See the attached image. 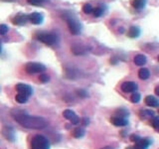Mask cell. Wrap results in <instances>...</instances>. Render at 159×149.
<instances>
[{"mask_svg":"<svg viewBox=\"0 0 159 149\" xmlns=\"http://www.w3.org/2000/svg\"><path fill=\"white\" fill-rule=\"evenodd\" d=\"M1 50H2V44L0 42V53H1Z\"/></svg>","mask_w":159,"mask_h":149,"instance_id":"35","label":"cell"},{"mask_svg":"<svg viewBox=\"0 0 159 149\" xmlns=\"http://www.w3.org/2000/svg\"><path fill=\"white\" fill-rule=\"evenodd\" d=\"M137 88V84L134 82H125L121 84V90L124 92H134Z\"/></svg>","mask_w":159,"mask_h":149,"instance_id":"9","label":"cell"},{"mask_svg":"<svg viewBox=\"0 0 159 149\" xmlns=\"http://www.w3.org/2000/svg\"><path fill=\"white\" fill-rule=\"evenodd\" d=\"M36 38H37V40H39L40 42H42L48 46L54 45V44H56L58 41L57 36L53 33H39L36 35Z\"/></svg>","mask_w":159,"mask_h":149,"instance_id":"3","label":"cell"},{"mask_svg":"<svg viewBox=\"0 0 159 149\" xmlns=\"http://www.w3.org/2000/svg\"><path fill=\"white\" fill-rule=\"evenodd\" d=\"M66 21L71 34L79 35L81 33V24L77 19H75L73 16H69V17H66Z\"/></svg>","mask_w":159,"mask_h":149,"instance_id":"4","label":"cell"},{"mask_svg":"<svg viewBox=\"0 0 159 149\" xmlns=\"http://www.w3.org/2000/svg\"><path fill=\"white\" fill-rule=\"evenodd\" d=\"M128 115V111L125 110H118L116 111V116H119V117H126Z\"/></svg>","mask_w":159,"mask_h":149,"instance_id":"27","label":"cell"},{"mask_svg":"<svg viewBox=\"0 0 159 149\" xmlns=\"http://www.w3.org/2000/svg\"><path fill=\"white\" fill-rule=\"evenodd\" d=\"M49 80H50V76L48 75H46V74H41V75H40V76H39V80L41 83H43V84L48 83V82H49Z\"/></svg>","mask_w":159,"mask_h":149,"instance_id":"26","label":"cell"},{"mask_svg":"<svg viewBox=\"0 0 159 149\" xmlns=\"http://www.w3.org/2000/svg\"><path fill=\"white\" fill-rule=\"evenodd\" d=\"M145 103L147 104L148 106H151V107H157L159 106V102L158 99L155 98L153 95H148L146 96L145 99H144Z\"/></svg>","mask_w":159,"mask_h":149,"instance_id":"14","label":"cell"},{"mask_svg":"<svg viewBox=\"0 0 159 149\" xmlns=\"http://www.w3.org/2000/svg\"><path fill=\"white\" fill-rule=\"evenodd\" d=\"M12 115L20 125L30 129H43L48 125V121L45 118L39 116H31L26 112H23V110L14 111Z\"/></svg>","mask_w":159,"mask_h":149,"instance_id":"1","label":"cell"},{"mask_svg":"<svg viewBox=\"0 0 159 149\" xmlns=\"http://www.w3.org/2000/svg\"><path fill=\"white\" fill-rule=\"evenodd\" d=\"M27 21H28V15L24 13H19L12 19V22L15 25H24V24L27 23Z\"/></svg>","mask_w":159,"mask_h":149,"instance_id":"10","label":"cell"},{"mask_svg":"<svg viewBox=\"0 0 159 149\" xmlns=\"http://www.w3.org/2000/svg\"><path fill=\"white\" fill-rule=\"evenodd\" d=\"M141 139V137L139 135H137V134H132V135H130V140L132 142H137V141H139V140Z\"/></svg>","mask_w":159,"mask_h":149,"instance_id":"31","label":"cell"},{"mask_svg":"<svg viewBox=\"0 0 159 149\" xmlns=\"http://www.w3.org/2000/svg\"><path fill=\"white\" fill-rule=\"evenodd\" d=\"M46 0H27V2L31 4V5H34V6H39V5H42V4L45 2Z\"/></svg>","mask_w":159,"mask_h":149,"instance_id":"24","label":"cell"},{"mask_svg":"<svg viewBox=\"0 0 159 149\" xmlns=\"http://www.w3.org/2000/svg\"><path fill=\"white\" fill-rule=\"evenodd\" d=\"M43 15L41 13H38V12H34L30 15H28V20L32 23L35 24V25H39L43 22Z\"/></svg>","mask_w":159,"mask_h":149,"instance_id":"8","label":"cell"},{"mask_svg":"<svg viewBox=\"0 0 159 149\" xmlns=\"http://www.w3.org/2000/svg\"><path fill=\"white\" fill-rule=\"evenodd\" d=\"M8 32V27L5 24H0V35H5Z\"/></svg>","mask_w":159,"mask_h":149,"instance_id":"28","label":"cell"},{"mask_svg":"<svg viewBox=\"0 0 159 149\" xmlns=\"http://www.w3.org/2000/svg\"><path fill=\"white\" fill-rule=\"evenodd\" d=\"M1 1H14V0H1Z\"/></svg>","mask_w":159,"mask_h":149,"instance_id":"36","label":"cell"},{"mask_svg":"<svg viewBox=\"0 0 159 149\" xmlns=\"http://www.w3.org/2000/svg\"><path fill=\"white\" fill-rule=\"evenodd\" d=\"M94 12V17H101L103 13V9L102 7H97V8H94L93 9Z\"/></svg>","mask_w":159,"mask_h":149,"instance_id":"23","label":"cell"},{"mask_svg":"<svg viewBox=\"0 0 159 149\" xmlns=\"http://www.w3.org/2000/svg\"><path fill=\"white\" fill-rule=\"evenodd\" d=\"M127 35H128V37L130 38H137L139 35H140V29H139L138 27H135V26H132L127 32Z\"/></svg>","mask_w":159,"mask_h":149,"instance_id":"15","label":"cell"},{"mask_svg":"<svg viewBox=\"0 0 159 149\" xmlns=\"http://www.w3.org/2000/svg\"><path fill=\"white\" fill-rule=\"evenodd\" d=\"M31 149H50V141L43 135H35L30 143Z\"/></svg>","mask_w":159,"mask_h":149,"instance_id":"2","label":"cell"},{"mask_svg":"<svg viewBox=\"0 0 159 149\" xmlns=\"http://www.w3.org/2000/svg\"><path fill=\"white\" fill-rule=\"evenodd\" d=\"M150 140L149 139H140L139 141L135 142V145L133 146V149H148L150 146Z\"/></svg>","mask_w":159,"mask_h":149,"instance_id":"13","label":"cell"},{"mask_svg":"<svg viewBox=\"0 0 159 149\" xmlns=\"http://www.w3.org/2000/svg\"><path fill=\"white\" fill-rule=\"evenodd\" d=\"M130 99L133 103H137V102H139V100H140V95L137 94V92H133Z\"/></svg>","mask_w":159,"mask_h":149,"instance_id":"25","label":"cell"},{"mask_svg":"<svg viewBox=\"0 0 159 149\" xmlns=\"http://www.w3.org/2000/svg\"><path fill=\"white\" fill-rule=\"evenodd\" d=\"M15 100L18 103H26L28 100V96L24 95L22 94H17L15 95Z\"/></svg>","mask_w":159,"mask_h":149,"instance_id":"20","label":"cell"},{"mask_svg":"<svg viewBox=\"0 0 159 149\" xmlns=\"http://www.w3.org/2000/svg\"><path fill=\"white\" fill-rule=\"evenodd\" d=\"M85 134H86V130L83 129V127H76L73 132V135L75 138H82L83 137Z\"/></svg>","mask_w":159,"mask_h":149,"instance_id":"18","label":"cell"},{"mask_svg":"<svg viewBox=\"0 0 159 149\" xmlns=\"http://www.w3.org/2000/svg\"><path fill=\"white\" fill-rule=\"evenodd\" d=\"M133 61L136 66H143L146 64V57L143 55H137V56H135Z\"/></svg>","mask_w":159,"mask_h":149,"instance_id":"17","label":"cell"},{"mask_svg":"<svg viewBox=\"0 0 159 149\" xmlns=\"http://www.w3.org/2000/svg\"><path fill=\"white\" fill-rule=\"evenodd\" d=\"M63 115H64V117H65L66 119H68V120H70V121L73 124H78L80 122V117L72 110H64Z\"/></svg>","mask_w":159,"mask_h":149,"instance_id":"7","label":"cell"},{"mask_svg":"<svg viewBox=\"0 0 159 149\" xmlns=\"http://www.w3.org/2000/svg\"><path fill=\"white\" fill-rule=\"evenodd\" d=\"M101 149H113V147H109V146H105V147L101 148Z\"/></svg>","mask_w":159,"mask_h":149,"instance_id":"34","label":"cell"},{"mask_svg":"<svg viewBox=\"0 0 159 149\" xmlns=\"http://www.w3.org/2000/svg\"><path fill=\"white\" fill-rule=\"evenodd\" d=\"M155 94H156V95H159V87L155 88Z\"/></svg>","mask_w":159,"mask_h":149,"instance_id":"33","label":"cell"},{"mask_svg":"<svg viewBox=\"0 0 159 149\" xmlns=\"http://www.w3.org/2000/svg\"><path fill=\"white\" fill-rule=\"evenodd\" d=\"M16 90H17L18 94H22L24 95L28 96V98L33 94V90H32V88L30 86H28V84H18L17 86H16Z\"/></svg>","mask_w":159,"mask_h":149,"instance_id":"6","label":"cell"},{"mask_svg":"<svg viewBox=\"0 0 159 149\" xmlns=\"http://www.w3.org/2000/svg\"><path fill=\"white\" fill-rule=\"evenodd\" d=\"M110 122L115 126H125L128 124V120L126 117H119V116H114V117L110 118Z\"/></svg>","mask_w":159,"mask_h":149,"instance_id":"11","label":"cell"},{"mask_svg":"<svg viewBox=\"0 0 159 149\" xmlns=\"http://www.w3.org/2000/svg\"><path fill=\"white\" fill-rule=\"evenodd\" d=\"M149 76H150V72L148 69H145V68H142L138 72V76L141 80H147L149 78Z\"/></svg>","mask_w":159,"mask_h":149,"instance_id":"19","label":"cell"},{"mask_svg":"<svg viewBox=\"0 0 159 149\" xmlns=\"http://www.w3.org/2000/svg\"><path fill=\"white\" fill-rule=\"evenodd\" d=\"M126 149H133V147H127Z\"/></svg>","mask_w":159,"mask_h":149,"instance_id":"37","label":"cell"},{"mask_svg":"<svg viewBox=\"0 0 159 149\" xmlns=\"http://www.w3.org/2000/svg\"><path fill=\"white\" fill-rule=\"evenodd\" d=\"M140 116L143 118L145 117H153L154 116V112L151 111V110H143L140 111Z\"/></svg>","mask_w":159,"mask_h":149,"instance_id":"21","label":"cell"},{"mask_svg":"<svg viewBox=\"0 0 159 149\" xmlns=\"http://www.w3.org/2000/svg\"><path fill=\"white\" fill-rule=\"evenodd\" d=\"M82 122H83V126H87V124L90 123V120H89V118L85 117V118H83V119H82Z\"/></svg>","mask_w":159,"mask_h":149,"instance_id":"32","label":"cell"},{"mask_svg":"<svg viewBox=\"0 0 159 149\" xmlns=\"http://www.w3.org/2000/svg\"><path fill=\"white\" fill-rule=\"evenodd\" d=\"M152 125H153V127L155 128V129H158V127H159V117H154L153 119H152Z\"/></svg>","mask_w":159,"mask_h":149,"instance_id":"29","label":"cell"},{"mask_svg":"<svg viewBox=\"0 0 159 149\" xmlns=\"http://www.w3.org/2000/svg\"><path fill=\"white\" fill-rule=\"evenodd\" d=\"M93 9H94L93 6H91V4H89V3H87L83 6V11L85 12L86 14H91V12H93Z\"/></svg>","mask_w":159,"mask_h":149,"instance_id":"22","label":"cell"},{"mask_svg":"<svg viewBox=\"0 0 159 149\" xmlns=\"http://www.w3.org/2000/svg\"><path fill=\"white\" fill-rule=\"evenodd\" d=\"M2 133H3L4 136H5V138H7L8 140H9V141L13 142L14 140H15V132L13 130V128L5 126V127L3 128Z\"/></svg>","mask_w":159,"mask_h":149,"instance_id":"12","label":"cell"},{"mask_svg":"<svg viewBox=\"0 0 159 149\" xmlns=\"http://www.w3.org/2000/svg\"><path fill=\"white\" fill-rule=\"evenodd\" d=\"M77 95L79 96H81V98H87V92L85 90H79V91H77Z\"/></svg>","mask_w":159,"mask_h":149,"instance_id":"30","label":"cell"},{"mask_svg":"<svg viewBox=\"0 0 159 149\" xmlns=\"http://www.w3.org/2000/svg\"><path fill=\"white\" fill-rule=\"evenodd\" d=\"M25 71L27 74L34 75L38 73H43L46 71V67L40 63H27L25 66Z\"/></svg>","mask_w":159,"mask_h":149,"instance_id":"5","label":"cell"},{"mask_svg":"<svg viewBox=\"0 0 159 149\" xmlns=\"http://www.w3.org/2000/svg\"><path fill=\"white\" fill-rule=\"evenodd\" d=\"M132 6L137 10H141L146 5V0H132Z\"/></svg>","mask_w":159,"mask_h":149,"instance_id":"16","label":"cell"}]
</instances>
